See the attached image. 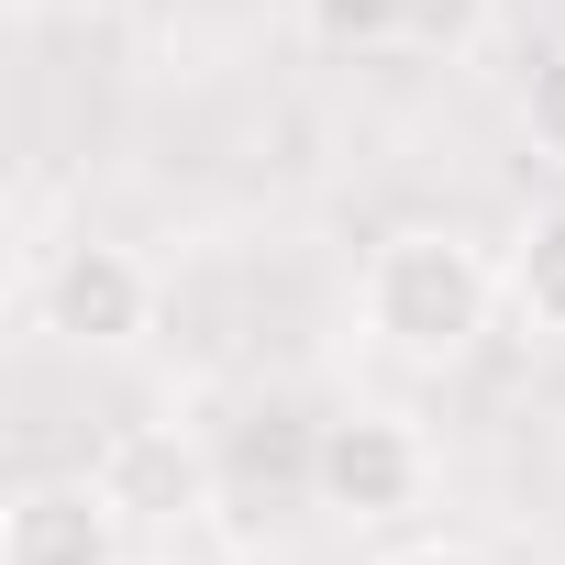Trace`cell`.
Segmentation results:
<instances>
[{"label": "cell", "mask_w": 565, "mask_h": 565, "mask_svg": "<svg viewBox=\"0 0 565 565\" xmlns=\"http://www.w3.org/2000/svg\"><path fill=\"white\" fill-rule=\"evenodd\" d=\"M499 311H510L499 255H477L455 222H399V233L366 255V277H355V322H366V344L399 355V366H466Z\"/></svg>", "instance_id": "obj_1"}, {"label": "cell", "mask_w": 565, "mask_h": 565, "mask_svg": "<svg viewBox=\"0 0 565 565\" xmlns=\"http://www.w3.org/2000/svg\"><path fill=\"white\" fill-rule=\"evenodd\" d=\"M422 488H433V455L399 411H344L311 433V499L333 521H399L422 510Z\"/></svg>", "instance_id": "obj_2"}, {"label": "cell", "mask_w": 565, "mask_h": 565, "mask_svg": "<svg viewBox=\"0 0 565 565\" xmlns=\"http://www.w3.org/2000/svg\"><path fill=\"white\" fill-rule=\"evenodd\" d=\"M34 311H45L56 344L111 355V344H134V333L156 322V277H145V255H122V244H67V255L45 266Z\"/></svg>", "instance_id": "obj_3"}, {"label": "cell", "mask_w": 565, "mask_h": 565, "mask_svg": "<svg viewBox=\"0 0 565 565\" xmlns=\"http://www.w3.org/2000/svg\"><path fill=\"white\" fill-rule=\"evenodd\" d=\"M122 499L100 477H34L12 510H0V565H122Z\"/></svg>", "instance_id": "obj_4"}, {"label": "cell", "mask_w": 565, "mask_h": 565, "mask_svg": "<svg viewBox=\"0 0 565 565\" xmlns=\"http://www.w3.org/2000/svg\"><path fill=\"white\" fill-rule=\"evenodd\" d=\"M100 488L122 499V521H189L211 499V466H200L189 433H122L111 466H100Z\"/></svg>", "instance_id": "obj_5"}, {"label": "cell", "mask_w": 565, "mask_h": 565, "mask_svg": "<svg viewBox=\"0 0 565 565\" xmlns=\"http://www.w3.org/2000/svg\"><path fill=\"white\" fill-rule=\"evenodd\" d=\"M499 289H510V311H521L532 333H565V200H543V211L510 233Z\"/></svg>", "instance_id": "obj_6"}, {"label": "cell", "mask_w": 565, "mask_h": 565, "mask_svg": "<svg viewBox=\"0 0 565 565\" xmlns=\"http://www.w3.org/2000/svg\"><path fill=\"white\" fill-rule=\"evenodd\" d=\"M300 34L333 56H388L411 45V0H300Z\"/></svg>", "instance_id": "obj_7"}, {"label": "cell", "mask_w": 565, "mask_h": 565, "mask_svg": "<svg viewBox=\"0 0 565 565\" xmlns=\"http://www.w3.org/2000/svg\"><path fill=\"white\" fill-rule=\"evenodd\" d=\"M488 23H499V0H411V56H477L488 45Z\"/></svg>", "instance_id": "obj_8"}, {"label": "cell", "mask_w": 565, "mask_h": 565, "mask_svg": "<svg viewBox=\"0 0 565 565\" xmlns=\"http://www.w3.org/2000/svg\"><path fill=\"white\" fill-rule=\"evenodd\" d=\"M521 134H532L543 167H565V45L532 56V78H521Z\"/></svg>", "instance_id": "obj_9"}, {"label": "cell", "mask_w": 565, "mask_h": 565, "mask_svg": "<svg viewBox=\"0 0 565 565\" xmlns=\"http://www.w3.org/2000/svg\"><path fill=\"white\" fill-rule=\"evenodd\" d=\"M388 565H488V554H477V543H444V532H433V543H399Z\"/></svg>", "instance_id": "obj_10"}, {"label": "cell", "mask_w": 565, "mask_h": 565, "mask_svg": "<svg viewBox=\"0 0 565 565\" xmlns=\"http://www.w3.org/2000/svg\"><path fill=\"white\" fill-rule=\"evenodd\" d=\"M122 565H178V554H122Z\"/></svg>", "instance_id": "obj_11"}]
</instances>
